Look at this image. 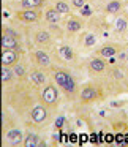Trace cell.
Segmentation results:
<instances>
[{"instance_id":"obj_3","label":"cell","mask_w":128,"mask_h":147,"mask_svg":"<svg viewBox=\"0 0 128 147\" xmlns=\"http://www.w3.org/2000/svg\"><path fill=\"white\" fill-rule=\"evenodd\" d=\"M16 18L22 22H36L38 19H41V11L35 10H21L18 11Z\"/></svg>"},{"instance_id":"obj_27","label":"cell","mask_w":128,"mask_h":147,"mask_svg":"<svg viewBox=\"0 0 128 147\" xmlns=\"http://www.w3.org/2000/svg\"><path fill=\"white\" fill-rule=\"evenodd\" d=\"M106 141H108V142H112V134H108V136H106Z\"/></svg>"},{"instance_id":"obj_21","label":"cell","mask_w":128,"mask_h":147,"mask_svg":"<svg viewBox=\"0 0 128 147\" xmlns=\"http://www.w3.org/2000/svg\"><path fill=\"white\" fill-rule=\"evenodd\" d=\"M24 144H26V146H40V138L36 136V134H27Z\"/></svg>"},{"instance_id":"obj_18","label":"cell","mask_w":128,"mask_h":147,"mask_svg":"<svg viewBox=\"0 0 128 147\" xmlns=\"http://www.w3.org/2000/svg\"><path fill=\"white\" fill-rule=\"evenodd\" d=\"M14 76V71L10 67H2V82H10Z\"/></svg>"},{"instance_id":"obj_4","label":"cell","mask_w":128,"mask_h":147,"mask_svg":"<svg viewBox=\"0 0 128 147\" xmlns=\"http://www.w3.org/2000/svg\"><path fill=\"white\" fill-rule=\"evenodd\" d=\"M18 59H19V55L14 49H5L2 52V65H5V67H14L18 63Z\"/></svg>"},{"instance_id":"obj_5","label":"cell","mask_w":128,"mask_h":147,"mask_svg":"<svg viewBox=\"0 0 128 147\" xmlns=\"http://www.w3.org/2000/svg\"><path fill=\"white\" fill-rule=\"evenodd\" d=\"M96 96H98V93H96V89L93 86H87L84 87L82 90H81L79 93V98L82 103H90V101H95Z\"/></svg>"},{"instance_id":"obj_1","label":"cell","mask_w":128,"mask_h":147,"mask_svg":"<svg viewBox=\"0 0 128 147\" xmlns=\"http://www.w3.org/2000/svg\"><path fill=\"white\" fill-rule=\"evenodd\" d=\"M54 81L57 82V86L60 89H63L68 93H73L74 89H76V82H74L73 76L67 71H62V70L54 71Z\"/></svg>"},{"instance_id":"obj_25","label":"cell","mask_w":128,"mask_h":147,"mask_svg":"<svg viewBox=\"0 0 128 147\" xmlns=\"http://www.w3.org/2000/svg\"><path fill=\"white\" fill-rule=\"evenodd\" d=\"M86 46H93V45H95V36H93V35H87L86 36Z\"/></svg>"},{"instance_id":"obj_23","label":"cell","mask_w":128,"mask_h":147,"mask_svg":"<svg viewBox=\"0 0 128 147\" xmlns=\"http://www.w3.org/2000/svg\"><path fill=\"white\" fill-rule=\"evenodd\" d=\"M81 14H82V16H90V14H92V8L86 3L82 8H81Z\"/></svg>"},{"instance_id":"obj_24","label":"cell","mask_w":128,"mask_h":147,"mask_svg":"<svg viewBox=\"0 0 128 147\" xmlns=\"http://www.w3.org/2000/svg\"><path fill=\"white\" fill-rule=\"evenodd\" d=\"M125 26H127L125 19H119V21H117V27H115V30H117V32H123V30H125Z\"/></svg>"},{"instance_id":"obj_15","label":"cell","mask_w":128,"mask_h":147,"mask_svg":"<svg viewBox=\"0 0 128 147\" xmlns=\"http://www.w3.org/2000/svg\"><path fill=\"white\" fill-rule=\"evenodd\" d=\"M120 8H122V3H120V0H111L108 5H106V13H109V14H114V13H119L120 11Z\"/></svg>"},{"instance_id":"obj_19","label":"cell","mask_w":128,"mask_h":147,"mask_svg":"<svg viewBox=\"0 0 128 147\" xmlns=\"http://www.w3.org/2000/svg\"><path fill=\"white\" fill-rule=\"evenodd\" d=\"M60 55L65 59V60H73L74 59V52L70 46H62L60 48Z\"/></svg>"},{"instance_id":"obj_2","label":"cell","mask_w":128,"mask_h":147,"mask_svg":"<svg viewBox=\"0 0 128 147\" xmlns=\"http://www.w3.org/2000/svg\"><path fill=\"white\" fill-rule=\"evenodd\" d=\"M43 101L46 106H55L59 101V92L52 84H48L46 89L43 90Z\"/></svg>"},{"instance_id":"obj_12","label":"cell","mask_w":128,"mask_h":147,"mask_svg":"<svg viewBox=\"0 0 128 147\" xmlns=\"http://www.w3.org/2000/svg\"><path fill=\"white\" fill-rule=\"evenodd\" d=\"M46 0H21V7L22 10H35V8H40Z\"/></svg>"},{"instance_id":"obj_17","label":"cell","mask_w":128,"mask_h":147,"mask_svg":"<svg viewBox=\"0 0 128 147\" xmlns=\"http://www.w3.org/2000/svg\"><path fill=\"white\" fill-rule=\"evenodd\" d=\"M30 79H32L36 86H43L44 81H46V78H44V73H43V71L36 70V71H32V73H30Z\"/></svg>"},{"instance_id":"obj_10","label":"cell","mask_w":128,"mask_h":147,"mask_svg":"<svg viewBox=\"0 0 128 147\" xmlns=\"http://www.w3.org/2000/svg\"><path fill=\"white\" fill-rule=\"evenodd\" d=\"M89 70L93 71V73H103L106 70V63L101 59H92L89 63Z\"/></svg>"},{"instance_id":"obj_14","label":"cell","mask_w":128,"mask_h":147,"mask_svg":"<svg viewBox=\"0 0 128 147\" xmlns=\"http://www.w3.org/2000/svg\"><path fill=\"white\" fill-rule=\"evenodd\" d=\"M98 52H100L101 57H114V55L117 54V48L112 46V45H106V46H103Z\"/></svg>"},{"instance_id":"obj_6","label":"cell","mask_w":128,"mask_h":147,"mask_svg":"<svg viewBox=\"0 0 128 147\" xmlns=\"http://www.w3.org/2000/svg\"><path fill=\"white\" fill-rule=\"evenodd\" d=\"M32 119L33 122H36V123H43V122L48 119V111H46L44 106H35V108L32 109Z\"/></svg>"},{"instance_id":"obj_11","label":"cell","mask_w":128,"mask_h":147,"mask_svg":"<svg viewBox=\"0 0 128 147\" xmlns=\"http://www.w3.org/2000/svg\"><path fill=\"white\" fill-rule=\"evenodd\" d=\"M35 41L38 43L40 46H46L51 43V35H49V32H46V30H38V32L35 33Z\"/></svg>"},{"instance_id":"obj_20","label":"cell","mask_w":128,"mask_h":147,"mask_svg":"<svg viewBox=\"0 0 128 147\" xmlns=\"http://www.w3.org/2000/svg\"><path fill=\"white\" fill-rule=\"evenodd\" d=\"M55 10L59 11L60 14H67L70 13V5L67 3V2H62V0H59V2H55Z\"/></svg>"},{"instance_id":"obj_16","label":"cell","mask_w":128,"mask_h":147,"mask_svg":"<svg viewBox=\"0 0 128 147\" xmlns=\"http://www.w3.org/2000/svg\"><path fill=\"white\" fill-rule=\"evenodd\" d=\"M7 139L10 141L11 144H19L21 139H22V134H21L19 130H10L7 133Z\"/></svg>"},{"instance_id":"obj_26","label":"cell","mask_w":128,"mask_h":147,"mask_svg":"<svg viewBox=\"0 0 128 147\" xmlns=\"http://www.w3.org/2000/svg\"><path fill=\"white\" fill-rule=\"evenodd\" d=\"M73 5L76 8H82L86 5V0H73Z\"/></svg>"},{"instance_id":"obj_13","label":"cell","mask_w":128,"mask_h":147,"mask_svg":"<svg viewBox=\"0 0 128 147\" xmlns=\"http://www.w3.org/2000/svg\"><path fill=\"white\" fill-rule=\"evenodd\" d=\"M44 18H46V21H48V22L57 24L59 21H60V13H59L55 8H48V10H46V13H44Z\"/></svg>"},{"instance_id":"obj_7","label":"cell","mask_w":128,"mask_h":147,"mask_svg":"<svg viewBox=\"0 0 128 147\" xmlns=\"http://www.w3.org/2000/svg\"><path fill=\"white\" fill-rule=\"evenodd\" d=\"M2 48L3 49H18V38L14 35L2 36Z\"/></svg>"},{"instance_id":"obj_8","label":"cell","mask_w":128,"mask_h":147,"mask_svg":"<svg viewBox=\"0 0 128 147\" xmlns=\"http://www.w3.org/2000/svg\"><path fill=\"white\" fill-rule=\"evenodd\" d=\"M33 59H35V62L38 65H41V67H48V65L51 63V57H49L44 51H35Z\"/></svg>"},{"instance_id":"obj_28","label":"cell","mask_w":128,"mask_h":147,"mask_svg":"<svg viewBox=\"0 0 128 147\" xmlns=\"http://www.w3.org/2000/svg\"><path fill=\"white\" fill-rule=\"evenodd\" d=\"M122 138H123V134H122V133H119V134H117V141H119V142L122 141Z\"/></svg>"},{"instance_id":"obj_22","label":"cell","mask_w":128,"mask_h":147,"mask_svg":"<svg viewBox=\"0 0 128 147\" xmlns=\"http://www.w3.org/2000/svg\"><path fill=\"white\" fill-rule=\"evenodd\" d=\"M14 76H26V70H24V67L21 63H16L14 65Z\"/></svg>"},{"instance_id":"obj_9","label":"cell","mask_w":128,"mask_h":147,"mask_svg":"<svg viewBox=\"0 0 128 147\" xmlns=\"http://www.w3.org/2000/svg\"><path fill=\"white\" fill-rule=\"evenodd\" d=\"M82 21L81 19H77V18H70L68 19V22H67V30L68 32H71V33H76V32H79L81 29H82Z\"/></svg>"}]
</instances>
